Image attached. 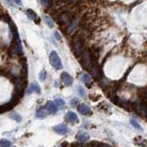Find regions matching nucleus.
Instances as JSON below:
<instances>
[{"label": "nucleus", "mask_w": 147, "mask_h": 147, "mask_svg": "<svg viewBox=\"0 0 147 147\" xmlns=\"http://www.w3.org/2000/svg\"><path fill=\"white\" fill-rule=\"evenodd\" d=\"M80 64L82 65V67L84 69L90 71V69L93 68V66L95 64L94 52H92L91 50H88V49L84 50V52L80 57Z\"/></svg>", "instance_id": "obj_1"}, {"label": "nucleus", "mask_w": 147, "mask_h": 147, "mask_svg": "<svg viewBox=\"0 0 147 147\" xmlns=\"http://www.w3.org/2000/svg\"><path fill=\"white\" fill-rule=\"evenodd\" d=\"M57 16L56 18L57 22L59 25H61V26L73 23V22L75 20V17H76L73 14V12H70L68 10H62Z\"/></svg>", "instance_id": "obj_2"}, {"label": "nucleus", "mask_w": 147, "mask_h": 147, "mask_svg": "<svg viewBox=\"0 0 147 147\" xmlns=\"http://www.w3.org/2000/svg\"><path fill=\"white\" fill-rule=\"evenodd\" d=\"M23 96V94L18 93V92L15 91V93L12 95V97L10 99L9 102H7V104H4L1 106L0 107V110H1V113H5L7 111H9L11 110L12 108H14V107H16L17 105L19 104L20 98H22Z\"/></svg>", "instance_id": "obj_3"}, {"label": "nucleus", "mask_w": 147, "mask_h": 147, "mask_svg": "<svg viewBox=\"0 0 147 147\" xmlns=\"http://www.w3.org/2000/svg\"><path fill=\"white\" fill-rule=\"evenodd\" d=\"M71 48H72L74 56L80 57L84 52V40L81 38H74L73 43L71 44Z\"/></svg>", "instance_id": "obj_4"}, {"label": "nucleus", "mask_w": 147, "mask_h": 147, "mask_svg": "<svg viewBox=\"0 0 147 147\" xmlns=\"http://www.w3.org/2000/svg\"><path fill=\"white\" fill-rule=\"evenodd\" d=\"M131 108L137 115H139L142 117H146L147 119V107L144 105H142L140 101L131 103Z\"/></svg>", "instance_id": "obj_5"}, {"label": "nucleus", "mask_w": 147, "mask_h": 147, "mask_svg": "<svg viewBox=\"0 0 147 147\" xmlns=\"http://www.w3.org/2000/svg\"><path fill=\"white\" fill-rule=\"evenodd\" d=\"M49 62L55 69H60L63 68L62 62L60 60V57H58V55L57 54L56 51H51L49 55Z\"/></svg>", "instance_id": "obj_6"}, {"label": "nucleus", "mask_w": 147, "mask_h": 147, "mask_svg": "<svg viewBox=\"0 0 147 147\" xmlns=\"http://www.w3.org/2000/svg\"><path fill=\"white\" fill-rule=\"evenodd\" d=\"M90 74L92 75V77L97 82H99L100 80H102L104 78V73H103L102 68H101L97 63H95V64L93 66V68L90 69Z\"/></svg>", "instance_id": "obj_7"}, {"label": "nucleus", "mask_w": 147, "mask_h": 147, "mask_svg": "<svg viewBox=\"0 0 147 147\" xmlns=\"http://www.w3.org/2000/svg\"><path fill=\"white\" fill-rule=\"evenodd\" d=\"M61 81L66 86H70L73 83V78L68 72H63L61 74Z\"/></svg>", "instance_id": "obj_8"}, {"label": "nucleus", "mask_w": 147, "mask_h": 147, "mask_svg": "<svg viewBox=\"0 0 147 147\" xmlns=\"http://www.w3.org/2000/svg\"><path fill=\"white\" fill-rule=\"evenodd\" d=\"M32 93H36V94H41V88L38 85V83L32 82L29 85V88L27 90V94H32Z\"/></svg>", "instance_id": "obj_9"}, {"label": "nucleus", "mask_w": 147, "mask_h": 147, "mask_svg": "<svg viewBox=\"0 0 147 147\" xmlns=\"http://www.w3.org/2000/svg\"><path fill=\"white\" fill-rule=\"evenodd\" d=\"M78 111L81 113L82 115H84V116H88V115L92 114V110L90 109V107H88L87 106H85L84 104L80 105V106L78 107Z\"/></svg>", "instance_id": "obj_10"}, {"label": "nucleus", "mask_w": 147, "mask_h": 147, "mask_svg": "<svg viewBox=\"0 0 147 147\" xmlns=\"http://www.w3.org/2000/svg\"><path fill=\"white\" fill-rule=\"evenodd\" d=\"M53 129H54L55 132H57L58 134H61V135H63V134H66L67 132H68V128H67V126L63 125V124L55 126V127L53 128Z\"/></svg>", "instance_id": "obj_11"}, {"label": "nucleus", "mask_w": 147, "mask_h": 147, "mask_svg": "<svg viewBox=\"0 0 147 147\" xmlns=\"http://www.w3.org/2000/svg\"><path fill=\"white\" fill-rule=\"evenodd\" d=\"M65 119L67 122H77L78 121V116L72 111H69L65 117Z\"/></svg>", "instance_id": "obj_12"}, {"label": "nucleus", "mask_w": 147, "mask_h": 147, "mask_svg": "<svg viewBox=\"0 0 147 147\" xmlns=\"http://www.w3.org/2000/svg\"><path fill=\"white\" fill-rule=\"evenodd\" d=\"M47 109L50 112V113H52V114H56V113L57 112V104L55 103V102H52V101H49V102L47 103Z\"/></svg>", "instance_id": "obj_13"}, {"label": "nucleus", "mask_w": 147, "mask_h": 147, "mask_svg": "<svg viewBox=\"0 0 147 147\" xmlns=\"http://www.w3.org/2000/svg\"><path fill=\"white\" fill-rule=\"evenodd\" d=\"M26 14H27V16H28V18H29V19L32 20H33V22H36V20H37V22H38V24H39L40 20L38 19V16H37V14H36L35 12L33 11L32 9H28V10L26 11Z\"/></svg>", "instance_id": "obj_14"}, {"label": "nucleus", "mask_w": 147, "mask_h": 147, "mask_svg": "<svg viewBox=\"0 0 147 147\" xmlns=\"http://www.w3.org/2000/svg\"><path fill=\"white\" fill-rule=\"evenodd\" d=\"M76 138L80 142H84L90 139V135L86 132H80V133H78Z\"/></svg>", "instance_id": "obj_15"}, {"label": "nucleus", "mask_w": 147, "mask_h": 147, "mask_svg": "<svg viewBox=\"0 0 147 147\" xmlns=\"http://www.w3.org/2000/svg\"><path fill=\"white\" fill-rule=\"evenodd\" d=\"M134 142H135V144L137 145H141V146H147V141L142 139V137L138 136L134 138Z\"/></svg>", "instance_id": "obj_16"}, {"label": "nucleus", "mask_w": 147, "mask_h": 147, "mask_svg": "<svg viewBox=\"0 0 147 147\" xmlns=\"http://www.w3.org/2000/svg\"><path fill=\"white\" fill-rule=\"evenodd\" d=\"M47 116V113L45 112L44 108H40L36 112V117H39V119H44V117H45Z\"/></svg>", "instance_id": "obj_17"}, {"label": "nucleus", "mask_w": 147, "mask_h": 147, "mask_svg": "<svg viewBox=\"0 0 147 147\" xmlns=\"http://www.w3.org/2000/svg\"><path fill=\"white\" fill-rule=\"evenodd\" d=\"M82 82H84L88 87H90V86H91L92 82H91V78H90L89 75H87V74H82Z\"/></svg>", "instance_id": "obj_18"}, {"label": "nucleus", "mask_w": 147, "mask_h": 147, "mask_svg": "<svg viewBox=\"0 0 147 147\" xmlns=\"http://www.w3.org/2000/svg\"><path fill=\"white\" fill-rule=\"evenodd\" d=\"M129 122H131V124L132 125V127H134L136 129H138V131H142V128L141 127L140 124L138 123L135 119H131V120H129Z\"/></svg>", "instance_id": "obj_19"}, {"label": "nucleus", "mask_w": 147, "mask_h": 147, "mask_svg": "<svg viewBox=\"0 0 147 147\" xmlns=\"http://www.w3.org/2000/svg\"><path fill=\"white\" fill-rule=\"evenodd\" d=\"M10 117L13 119L14 120H16L17 122H20V121H22V117H20V115H19L18 113H12V114H10Z\"/></svg>", "instance_id": "obj_20"}, {"label": "nucleus", "mask_w": 147, "mask_h": 147, "mask_svg": "<svg viewBox=\"0 0 147 147\" xmlns=\"http://www.w3.org/2000/svg\"><path fill=\"white\" fill-rule=\"evenodd\" d=\"M0 146L1 147H9V146H11V142L8 140L1 139V142H0Z\"/></svg>", "instance_id": "obj_21"}, {"label": "nucleus", "mask_w": 147, "mask_h": 147, "mask_svg": "<svg viewBox=\"0 0 147 147\" xmlns=\"http://www.w3.org/2000/svg\"><path fill=\"white\" fill-rule=\"evenodd\" d=\"M55 103L57 104V106L58 107V108H63V107H65V102L62 99H60V98L55 100Z\"/></svg>", "instance_id": "obj_22"}, {"label": "nucleus", "mask_w": 147, "mask_h": 147, "mask_svg": "<svg viewBox=\"0 0 147 147\" xmlns=\"http://www.w3.org/2000/svg\"><path fill=\"white\" fill-rule=\"evenodd\" d=\"M1 20H3V22H7V23H9V22H11V19L9 18V15H8L7 13H6L5 15H3V14H2V16H1Z\"/></svg>", "instance_id": "obj_23"}, {"label": "nucleus", "mask_w": 147, "mask_h": 147, "mask_svg": "<svg viewBox=\"0 0 147 147\" xmlns=\"http://www.w3.org/2000/svg\"><path fill=\"white\" fill-rule=\"evenodd\" d=\"M39 79H40V81L42 82H44L45 79H47V71H45V69H43L40 72V75H39Z\"/></svg>", "instance_id": "obj_24"}, {"label": "nucleus", "mask_w": 147, "mask_h": 147, "mask_svg": "<svg viewBox=\"0 0 147 147\" xmlns=\"http://www.w3.org/2000/svg\"><path fill=\"white\" fill-rule=\"evenodd\" d=\"M45 22H47V26H48L49 28H53L54 24H53V22H51V20H50L49 17L45 16Z\"/></svg>", "instance_id": "obj_25"}, {"label": "nucleus", "mask_w": 147, "mask_h": 147, "mask_svg": "<svg viewBox=\"0 0 147 147\" xmlns=\"http://www.w3.org/2000/svg\"><path fill=\"white\" fill-rule=\"evenodd\" d=\"M101 98V95H94V94H90V99L92 101H98Z\"/></svg>", "instance_id": "obj_26"}, {"label": "nucleus", "mask_w": 147, "mask_h": 147, "mask_svg": "<svg viewBox=\"0 0 147 147\" xmlns=\"http://www.w3.org/2000/svg\"><path fill=\"white\" fill-rule=\"evenodd\" d=\"M100 108H102L103 110H107V109L109 108V107L107 106V103H102V104L100 105Z\"/></svg>", "instance_id": "obj_27"}, {"label": "nucleus", "mask_w": 147, "mask_h": 147, "mask_svg": "<svg viewBox=\"0 0 147 147\" xmlns=\"http://www.w3.org/2000/svg\"><path fill=\"white\" fill-rule=\"evenodd\" d=\"M79 94L81 95V96H82V97L85 95V94H84V91H83L82 88H79Z\"/></svg>", "instance_id": "obj_28"}, {"label": "nucleus", "mask_w": 147, "mask_h": 147, "mask_svg": "<svg viewBox=\"0 0 147 147\" xmlns=\"http://www.w3.org/2000/svg\"><path fill=\"white\" fill-rule=\"evenodd\" d=\"M55 36L57 37V40L61 41V37H60V35H59V34H58V32H56V33H55Z\"/></svg>", "instance_id": "obj_29"}, {"label": "nucleus", "mask_w": 147, "mask_h": 147, "mask_svg": "<svg viewBox=\"0 0 147 147\" xmlns=\"http://www.w3.org/2000/svg\"><path fill=\"white\" fill-rule=\"evenodd\" d=\"M14 2L17 4V5H22V1H20V0H14Z\"/></svg>", "instance_id": "obj_30"}, {"label": "nucleus", "mask_w": 147, "mask_h": 147, "mask_svg": "<svg viewBox=\"0 0 147 147\" xmlns=\"http://www.w3.org/2000/svg\"><path fill=\"white\" fill-rule=\"evenodd\" d=\"M6 1L9 4V5H12V2H11V0H6Z\"/></svg>", "instance_id": "obj_31"}, {"label": "nucleus", "mask_w": 147, "mask_h": 147, "mask_svg": "<svg viewBox=\"0 0 147 147\" xmlns=\"http://www.w3.org/2000/svg\"><path fill=\"white\" fill-rule=\"evenodd\" d=\"M131 69H132V67H131V69H129V71H131ZM129 72H128V73H129ZM126 77H127V75H126V76L124 77V79H126Z\"/></svg>", "instance_id": "obj_32"}]
</instances>
